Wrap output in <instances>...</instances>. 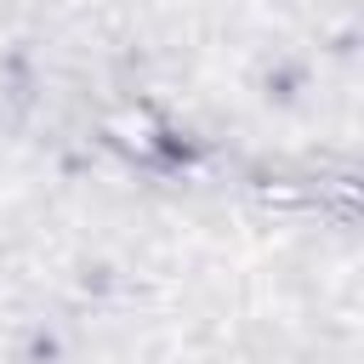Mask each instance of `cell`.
<instances>
[{"instance_id":"6da1fadb","label":"cell","mask_w":364,"mask_h":364,"mask_svg":"<svg viewBox=\"0 0 364 364\" xmlns=\"http://www.w3.org/2000/svg\"><path fill=\"white\" fill-rule=\"evenodd\" d=\"M108 136L125 154H136V159H148V154L165 148V125L154 119V108H119V114H108Z\"/></svg>"}]
</instances>
